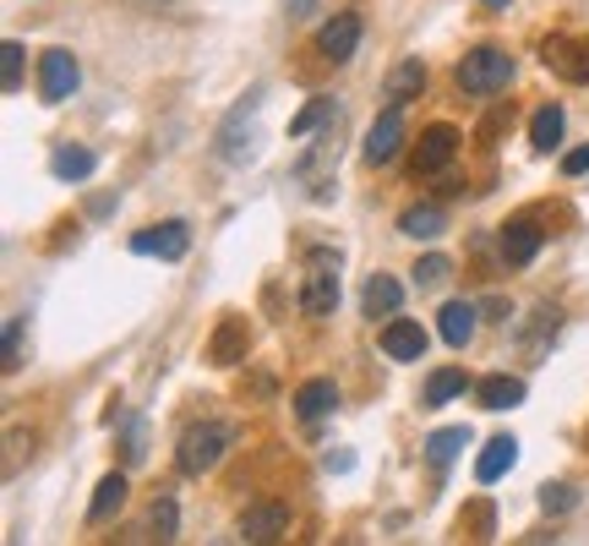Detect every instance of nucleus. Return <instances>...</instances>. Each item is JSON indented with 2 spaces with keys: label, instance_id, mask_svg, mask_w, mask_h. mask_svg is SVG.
<instances>
[{
  "label": "nucleus",
  "instance_id": "nucleus-19",
  "mask_svg": "<svg viewBox=\"0 0 589 546\" xmlns=\"http://www.w3.org/2000/svg\"><path fill=\"white\" fill-rule=\"evenodd\" d=\"M398 230L409 235V241H437L443 230H448V213L437 203H420V208H404V219H398Z\"/></svg>",
  "mask_w": 589,
  "mask_h": 546
},
{
  "label": "nucleus",
  "instance_id": "nucleus-4",
  "mask_svg": "<svg viewBox=\"0 0 589 546\" xmlns=\"http://www.w3.org/2000/svg\"><path fill=\"white\" fill-rule=\"evenodd\" d=\"M333 306H338V257L317 252L312 269H306V284H301V312L306 317H333Z\"/></svg>",
  "mask_w": 589,
  "mask_h": 546
},
{
  "label": "nucleus",
  "instance_id": "nucleus-35",
  "mask_svg": "<svg viewBox=\"0 0 589 546\" xmlns=\"http://www.w3.org/2000/svg\"><path fill=\"white\" fill-rule=\"evenodd\" d=\"M312 6H317V0H284V11H290V17H312Z\"/></svg>",
  "mask_w": 589,
  "mask_h": 546
},
{
  "label": "nucleus",
  "instance_id": "nucleus-12",
  "mask_svg": "<svg viewBox=\"0 0 589 546\" xmlns=\"http://www.w3.org/2000/svg\"><path fill=\"white\" fill-rule=\"evenodd\" d=\"M426 328L420 323H409V317H393L388 328H383V355L388 361H426Z\"/></svg>",
  "mask_w": 589,
  "mask_h": 546
},
{
  "label": "nucleus",
  "instance_id": "nucleus-14",
  "mask_svg": "<svg viewBox=\"0 0 589 546\" xmlns=\"http://www.w3.org/2000/svg\"><path fill=\"white\" fill-rule=\"evenodd\" d=\"M207 361H213V366H235V361H246V323H241V317H224V323L213 328Z\"/></svg>",
  "mask_w": 589,
  "mask_h": 546
},
{
  "label": "nucleus",
  "instance_id": "nucleus-7",
  "mask_svg": "<svg viewBox=\"0 0 589 546\" xmlns=\"http://www.w3.org/2000/svg\"><path fill=\"white\" fill-rule=\"evenodd\" d=\"M77 82H82V67H77L71 50H44V55H39V93H44V104L71 99Z\"/></svg>",
  "mask_w": 589,
  "mask_h": 546
},
{
  "label": "nucleus",
  "instance_id": "nucleus-27",
  "mask_svg": "<svg viewBox=\"0 0 589 546\" xmlns=\"http://www.w3.org/2000/svg\"><path fill=\"white\" fill-rule=\"evenodd\" d=\"M148 530H153V542H175V536H181V503H175L170 492L153 503V514H148Z\"/></svg>",
  "mask_w": 589,
  "mask_h": 546
},
{
  "label": "nucleus",
  "instance_id": "nucleus-26",
  "mask_svg": "<svg viewBox=\"0 0 589 546\" xmlns=\"http://www.w3.org/2000/svg\"><path fill=\"white\" fill-rule=\"evenodd\" d=\"M464 388H469V377H464L458 366H443V372H431V377H426V405H431V410L448 405V400H458Z\"/></svg>",
  "mask_w": 589,
  "mask_h": 546
},
{
  "label": "nucleus",
  "instance_id": "nucleus-9",
  "mask_svg": "<svg viewBox=\"0 0 589 546\" xmlns=\"http://www.w3.org/2000/svg\"><path fill=\"white\" fill-rule=\"evenodd\" d=\"M290 530V503L284 497H267V503H252L241 514V542H278Z\"/></svg>",
  "mask_w": 589,
  "mask_h": 546
},
{
  "label": "nucleus",
  "instance_id": "nucleus-28",
  "mask_svg": "<svg viewBox=\"0 0 589 546\" xmlns=\"http://www.w3.org/2000/svg\"><path fill=\"white\" fill-rule=\"evenodd\" d=\"M22 55H28V50H22L17 39H6V44H0V88H6V93H17V88H22Z\"/></svg>",
  "mask_w": 589,
  "mask_h": 546
},
{
  "label": "nucleus",
  "instance_id": "nucleus-2",
  "mask_svg": "<svg viewBox=\"0 0 589 546\" xmlns=\"http://www.w3.org/2000/svg\"><path fill=\"white\" fill-rule=\"evenodd\" d=\"M514 82V55L508 50H497V44H480V50H469L464 55V67H458V88L464 93H497V88H508Z\"/></svg>",
  "mask_w": 589,
  "mask_h": 546
},
{
  "label": "nucleus",
  "instance_id": "nucleus-24",
  "mask_svg": "<svg viewBox=\"0 0 589 546\" xmlns=\"http://www.w3.org/2000/svg\"><path fill=\"white\" fill-rule=\"evenodd\" d=\"M50 170H55V181H88V175L99 170V153H88V148H61V153L50 159Z\"/></svg>",
  "mask_w": 589,
  "mask_h": 546
},
{
  "label": "nucleus",
  "instance_id": "nucleus-34",
  "mask_svg": "<svg viewBox=\"0 0 589 546\" xmlns=\"http://www.w3.org/2000/svg\"><path fill=\"white\" fill-rule=\"evenodd\" d=\"M562 175H589V142H585V148H573V153L562 159Z\"/></svg>",
  "mask_w": 589,
  "mask_h": 546
},
{
  "label": "nucleus",
  "instance_id": "nucleus-32",
  "mask_svg": "<svg viewBox=\"0 0 589 546\" xmlns=\"http://www.w3.org/2000/svg\"><path fill=\"white\" fill-rule=\"evenodd\" d=\"M121 454H126V465H142V454H148V448H142V421H131V426H126V443H121Z\"/></svg>",
  "mask_w": 589,
  "mask_h": 546
},
{
  "label": "nucleus",
  "instance_id": "nucleus-22",
  "mask_svg": "<svg viewBox=\"0 0 589 546\" xmlns=\"http://www.w3.org/2000/svg\"><path fill=\"white\" fill-rule=\"evenodd\" d=\"M475 394H480V405H486V410H514V405H524V383H519V377H502V372H497V377H486Z\"/></svg>",
  "mask_w": 589,
  "mask_h": 546
},
{
  "label": "nucleus",
  "instance_id": "nucleus-17",
  "mask_svg": "<svg viewBox=\"0 0 589 546\" xmlns=\"http://www.w3.org/2000/svg\"><path fill=\"white\" fill-rule=\"evenodd\" d=\"M398 301H404V284H398L393 273H372V279H366V290H360L366 317H393V312H398Z\"/></svg>",
  "mask_w": 589,
  "mask_h": 546
},
{
  "label": "nucleus",
  "instance_id": "nucleus-15",
  "mask_svg": "<svg viewBox=\"0 0 589 546\" xmlns=\"http://www.w3.org/2000/svg\"><path fill=\"white\" fill-rule=\"evenodd\" d=\"M475 328H480V312H475L469 301H448V306L437 312V334L454 344V350H464V344L475 340Z\"/></svg>",
  "mask_w": 589,
  "mask_h": 546
},
{
  "label": "nucleus",
  "instance_id": "nucleus-6",
  "mask_svg": "<svg viewBox=\"0 0 589 546\" xmlns=\"http://www.w3.org/2000/svg\"><path fill=\"white\" fill-rule=\"evenodd\" d=\"M540 67L557 71L562 82H589V44L585 39H568V33H551L540 44Z\"/></svg>",
  "mask_w": 589,
  "mask_h": 546
},
{
  "label": "nucleus",
  "instance_id": "nucleus-13",
  "mask_svg": "<svg viewBox=\"0 0 589 546\" xmlns=\"http://www.w3.org/2000/svg\"><path fill=\"white\" fill-rule=\"evenodd\" d=\"M514 465H519V443H514V437H491V443L480 448V459H475V481L491 486V481L508 476Z\"/></svg>",
  "mask_w": 589,
  "mask_h": 546
},
{
  "label": "nucleus",
  "instance_id": "nucleus-21",
  "mask_svg": "<svg viewBox=\"0 0 589 546\" xmlns=\"http://www.w3.org/2000/svg\"><path fill=\"white\" fill-rule=\"evenodd\" d=\"M458 448H469V426H443V432H431L426 437V459L443 471V465H454Z\"/></svg>",
  "mask_w": 589,
  "mask_h": 546
},
{
  "label": "nucleus",
  "instance_id": "nucleus-31",
  "mask_svg": "<svg viewBox=\"0 0 589 546\" xmlns=\"http://www.w3.org/2000/svg\"><path fill=\"white\" fill-rule=\"evenodd\" d=\"M448 273H454V263L431 252V257H420V263H415V284H420V290H437V284H443Z\"/></svg>",
  "mask_w": 589,
  "mask_h": 546
},
{
  "label": "nucleus",
  "instance_id": "nucleus-11",
  "mask_svg": "<svg viewBox=\"0 0 589 546\" xmlns=\"http://www.w3.org/2000/svg\"><path fill=\"white\" fill-rule=\"evenodd\" d=\"M398 148H404V104H388V110L372 121V132H366V159H372V164H393Z\"/></svg>",
  "mask_w": 589,
  "mask_h": 546
},
{
  "label": "nucleus",
  "instance_id": "nucleus-23",
  "mask_svg": "<svg viewBox=\"0 0 589 546\" xmlns=\"http://www.w3.org/2000/svg\"><path fill=\"white\" fill-rule=\"evenodd\" d=\"M529 142H535L540 153H551V148L562 142V110H557V104H540V110L529 115Z\"/></svg>",
  "mask_w": 589,
  "mask_h": 546
},
{
  "label": "nucleus",
  "instance_id": "nucleus-5",
  "mask_svg": "<svg viewBox=\"0 0 589 546\" xmlns=\"http://www.w3.org/2000/svg\"><path fill=\"white\" fill-rule=\"evenodd\" d=\"M186 246H192V230H186L181 219H164V224H153V230H136V235H131V252H136V257L181 263V257H186Z\"/></svg>",
  "mask_w": 589,
  "mask_h": 546
},
{
  "label": "nucleus",
  "instance_id": "nucleus-36",
  "mask_svg": "<svg viewBox=\"0 0 589 546\" xmlns=\"http://www.w3.org/2000/svg\"><path fill=\"white\" fill-rule=\"evenodd\" d=\"M121 6H142V11H159V6H175V0H121Z\"/></svg>",
  "mask_w": 589,
  "mask_h": 546
},
{
  "label": "nucleus",
  "instance_id": "nucleus-20",
  "mask_svg": "<svg viewBox=\"0 0 589 546\" xmlns=\"http://www.w3.org/2000/svg\"><path fill=\"white\" fill-rule=\"evenodd\" d=\"M535 252H540V230L535 224H508L502 230V257L514 263V269H524V263H535Z\"/></svg>",
  "mask_w": 589,
  "mask_h": 546
},
{
  "label": "nucleus",
  "instance_id": "nucleus-8",
  "mask_svg": "<svg viewBox=\"0 0 589 546\" xmlns=\"http://www.w3.org/2000/svg\"><path fill=\"white\" fill-rule=\"evenodd\" d=\"M355 50H360V17H355V11H338L333 22L317 28V55H323V61L344 67Z\"/></svg>",
  "mask_w": 589,
  "mask_h": 546
},
{
  "label": "nucleus",
  "instance_id": "nucleus-16",
  "mask_svg": "<svg viewBox=\"0 0 589 546\" xmlns=\"http://www.w3.org/2000/svg\"><path fill=\"white\" fill-rule=\"evenodd\" d=\"M126 476L121 471H110V476L93 486V503H88V525H104V519H115L121 508H126Z\"/></svg>",
  "mask_w": 589,
  "mask_h": 546
},
{
  "label": "nucleus",
  "instance_id": "nucleus-10",
  "mask_svg": "<svg viewBox=\"0 0 589 546\" xmlns=\"http://www.w3.org/2000/svg\"><path fill=\"white\" fill-rule=\"evenodd\" d=\"M458 153V132L454 127H426L415 142V175H443Z\"/></svg>",
  "mask_w": 589,
  "mask_h": 546
},
{
  "label": "nucleus",
  "instance_id": "nucleus-1",
  "mask_svg": "<svg viewBox=\"0 0 589 546\" xmlns=\"http://www.w3.org/2000/svg\"><path fill=\"white\" fill-rule=\"evenodd\" d=\"M230 443H235V426H230V421H196V426H186L181 443H175L181 476H207V471L230 454Z\"/></svg>",
  "mask_w": 589,
  "mask_h": 546
},
{
  "label": "nucleus",
  "instance_id": "nucleus-33",
  "mask_svg": "<svg viewBox=\"0 0 589 546\" xmlns=\"http://www.w3.org/2000/svg\"><path fill=\"white\" fill-rule=\"evenodd\" d=\"M17 340H22V317H6V372H17Z\"/></svg>",
  "mask_w": 589,
  "mask_h": 546
},
{
  "label": "nucleus",
  "instance_id": "nucleus-18",
  "mask_svg": "<svg viewBox=\"0 0 589 546\" xmlns=\"http://www.w3.org/2000/svg\"><path fill=\"white\" fill-rule=\"evenodd\" d=\"M333 405H338L333 377H312V383H301V388H295V415H301V421H323Z\"/></svg>",
  "mask_w": 589,
  "mask_h": 546
},
{
  "label": "nucleus",
  "instance_id": "nucleus-25",
  "mask_svg": "<svg viewBox=\"0 0 589 546\" xmlns=\"http://www.w3.org/2000/svg\"><path fill=\"white\" fill-rule=\"evenodd\" d=\"M426 88V67L420 61H398V71L388 77V104H409Z\"/></svg>",
  "mask_w": 589,
  "mask_h": 546
},
{
  "label": "nucleus",
  "instance_id": "nucleus-37",
  "mask_svg": "<svg viewBox=\"0 0 589 546\" xmlns=\"http://www.w3.org/2000/svg\"><path fill=\"white\" fill-rule=\"evenodd\" d=\"M480 6H491V11H508V6H514V0H480Z\"/></svg>",
  "mask_w": 589,
  "mask_h": 546
},
{
  "label": "nucleus",
  "instance_id": "nucleus-30",
  "mask_svg": "<svg viewBox=\"0 0 589 546\" xmlns=\"http://www.w3.org/2000/svg\"><path fill=\"white\" fill-rule=\"evenodd\" d=\"M540 508H546V514H568V508H579V492H573L568 481H557V486H540Z\"/></svg>",
  "mask_w": 589,
  "mask_h": 546
},
{
  "label": "nucleus",
  "instance_id": "nucleus-3",
  "mask_svg": "<svg viewBox=\"0 0 589 546\" xmlns=\"http://www.w3.org/2000/svg\"><path fill=\"white\" fill-rule=\"evenodd\" d=\"M257 110H262V93H246V104L230 110V121L219 127V159L246 164L257 153Z\"/></svg>",
  "mask_w": 589,
  "mask_h": 546
},
{
  "label": "nucleus",
  "instance_id": "nucleus-29",
  "mask_svg": "<svg viewBox=\"0 0 589 546\" xmlns=\"http://www.w3.org/2000/svg\"><path fill=\"white\" fill-rule=\"evenodd\" d=\"M323 121H333V99H312V104L290 121V136H306L312 127H323Z\"/></svg>",
  "mask_w": 589,
  "mask_h": 546
}]
</instances>
